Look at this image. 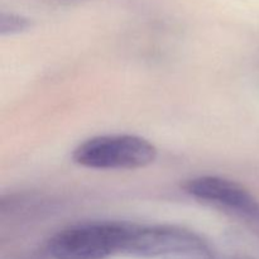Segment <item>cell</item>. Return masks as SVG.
I'll return each mask as SVG.
<instances>
[{
	"instance_id": "1",
	"label": "cell",
	"mask_w": 259,
	"mask_h": 259,
	"mask_svg": "<svg viewBox=\"0 0 259 259\" xmlns=\"http://www.w3.org/2000/svg\"><path fill=\"white\" fill-rule=\"evenodd\" d=\"M134 225L99 222L61 230L51 239L48 249L55 259H105L125 253Z\"/></svg>"
},
{
	"instance_id": "2",
	"label": "cell",
	"mask_w": 259,
	"mask_h": 259,
	"mask_svg": "<svg viewBox=\"0 0 259 259\" xmlns=\"http://www.w3.org/2000/svg\"><path fill=\"white\" fill-rule=\"evenodd\" d=\"M73 161L94 169H137L153 163L157 148L147 139L131 134L99 136L73 151Z\"/></svg>"
},
{
	"instance_id": "3",
	"label": "cell",
	"mask_w": 259,
	"mask_h": 259,
	"mask_svg": "<svg viewBox=\"0 0 259 259\" xmlns=\"http://www.w3.org/2000/svg\"><path fill=\"white\" fill-rule=\"evenodd\" d=\"M125 253L144 259H214L199 234L177 225H134Z\"/></svg>"
},
{
	"instance_id": "4",
	"label": "cell",
	"mask_w": 259,
	"mask_h": 259,
	"mask_svg": "<svg viewBox=\"0 0 259 259\" xmlns=\"http://www.w3.org/2000/svg\"><path fill=\"white\" fill-rule=\"evenodd\" d=\"M185 190L195 199L259 222V202L238 182L218 176H200L189 180Z\"/></svg>"
},
{
	"instance_id": "5",
	"label": "cell",
	"mask_w": 259,
	"mask_h": 259,
	"mask_svg": "<svg viewBox=\"0 0 259 259\" xmlns=\"http://www.w3.org/2000/svg\"><path fill=\"white\" fill-rule=\"evenodd\" d=\"M30 27V22L22 15L12 14V13H3L0 19V33L3 35L17 34L27 30Z\"/></svg>"
}]
</instances>
